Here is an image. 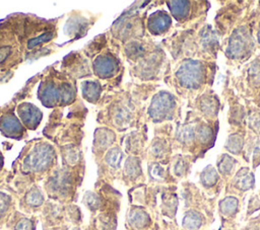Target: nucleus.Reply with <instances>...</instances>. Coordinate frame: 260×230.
Instances as JSON below:
<instances>
[{
    "instance_id": "obj_8",
    "label": "nucleus",
    "mask_w": 260,
    "mask_h": 230,
    "mask_svg": "<svg viewBox=\"0 0 260 230\" xmlns=\"http://www.w3.org/2000/svg\"><path fill=\"white\" fill-rule=\"evenodd\" d=\"M7 201L5 200V197L4 196H2V197H0V215L3 213V212H5V210L7 209Z\"/></svg>"
},
{
    "instance_id": "obj_3",
    "label": "nucleus",
    "mask_w": 260,
    "mask_h": 230,
    "mask_svg": "<svg viewBox=\"0 0 260 230\" xmlns=\"http://www.w3.org/2000/svg\"><path fill=\"white\" fill-rule=\"evenodd\" d=\"M100 85L95 82H87L85 83V86H83V94L86 96L87 99L93 100L99 96L100 92Z\"/></svg>"
},
{
    "instance_id": "obj_9",
    "label": "nucleus",
    "mask_w": 260,
    "mask_h": 230,
    "mask_svg": "<svg viewBox=\"0 0 260 230\" xmlns=\"http://www.w3.org/2000/svg\"><path fill=\"white\" fill-rule=\"evenodd\" d=\"M1 163H2V158H1V155H0V165H1Z\"/></svg>"
},
{
    "instance_id": "obj_7",
    "label": "nucleus",
    "mask_w": 260,
    "mask_h": 230,
    "mask_svg": "<svg viewBox=\"0 0 260 230\" xmlns=\"http://www.w3.org/2000/svg\"><path fill=\"white\" fill-rule=\"evenodd\" d=\"M29 228H30V223L27 220H22L16 225L15 230H29Z\"/></svg>"
},
{
    "instance_id": "obj_5",
    "label": "nucleus",
    "mask_w": 260,
    "mask_h": 230,
    "mask_svg": "<svg viewBox=\"0 0 260 230\" xmlns=\"http://www.w3.org/2000/svg\"><path fill=\"white\" fill-rule=\"evenodd\" d=\"M121 159H122V153L118 148L112 149L106 156V161L108 162V164L115 167L119 166Z\"/></svg>"
},
{
    "instance_id": "obj_4",
    "label": "nucleus",
    "mask_w": 260,
    "mask_h": 230,
    "mask_svg": "<svg viewBox=\"0 0 260 230\" xmlns=\"http://www.w3.org/2000/svg\"><path fill=\"white\" fill-rule=\"evenodd\" d=\"M3 127H1L6 133L8 134H15L16 132H20V125L18 124V122L15 120V118L13 117H8L5 118L4 122H3ZM3 131V132H4Z\"/></svg>"
},
{
    "instance_id": "obj_6",
    "label": "nucleus",
    "mask_w": 260,
    "mask_h": 230,
    "mask_svg": "<svg viewBox=\"0 0 260 230\" xmlns=\"http://www.w3.org/2000/svg\"><path fill=\"white\" fill-rule=\"evenodd\" d=\"M42 201V195L38 190H31L27 197V203H29L31 206H39Z\"/></svg>"
},
{
    "instance_id": "obj_1",
    "label": "nucleus",
    "mask_w": 260,
    "mask_h": 230,
    "mask_svg": "<svg viewBox=\"0 0 260 230\" xmlns=\"http://www.w3.org/2000/svg\"><path fill=\"white\" fill-rule=\"evenodd\" d=\"M53 154L52 150L48 146L37 147L24 160V167L29 170L39 171L46 168L52 161Z\"/></svg>"
},
{
    "instance_id": "obj_2",
    "label": "nucleus",
    "mask_w": 260,
    "mask_h": 230,
    "mask_svg": "<svg viewBox=\"0 0 260 230\" xmlns=\"http://www.w3.org/2000/svg\"><path fill=\"white\" fill-rule=\"evenodd\" d=\"M95 69L100 76H111L115 70V63L110 57H101L96 60Z\"/></svg>"
}]
</instances>
